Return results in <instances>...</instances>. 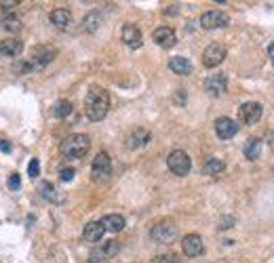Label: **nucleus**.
<instances>
[{
	"instance_id": "f257e3e1",
	"label": "nucleus",
	"mask_w": 274,
	"mask_h": 263,
	"mask_svg": "<svg viewBox=\"0 0 274 263\" xmlns=\"http://www.w3.org/2000/svg\"><path fill=\"white\" fill-rule=\"evenodd\" d=\"M110 110V93L104 86H91L87 97H84V114L91 122L104 120Z\"/></svg>"
},
{
	"instance_id": "f03ea898",
	"label": "nucleus",
	"mask_w": 274,
	"mask_h": 263,
	"mask_svg": "<svg viewBox=\"0 0 274 263\" xmlns=\"http://www.w3.org/2000/svg\"><path fill=\"white\" fill-rule=\"evenodd\" d=\"M89 150H91V139H89V135H84V133L70 135L59 146V152L66 158H70V160H78V158L87 156Z\"/></svg>"
},
{
	"instance_id": "7ed1b4c3",
	"label": "nucleus",
	"mask_w": 274,
	"mask_h": 263,
	"mask_svg": "<svg viewBox=\"0 0 274 263\" xmlns=\"http://www.w3.org/2000/svg\"><path fill=\"white\" fill-rule=\"evenodd\" d=\"M150 238H152L156 244H171V242H175V238H177V225L171 219L158 221L150 229Z\"/></svg>"
},
{
	"instance_id": "20e7f679",
	"label": "nucleus",
	"mask_w": 274,
	"mask_h": 263,
	"mask_svg": "<svg viewBox=\"0 0 274 263\" xmlns=\"http://www.w3.org/2000/svg\"><path fill=\"white\" fill-rule=\"evenodd\" d=\"M167 166H169V171L177 175V177H186L188 173H190L192 169V160H190V156H188L184 150H173V152L169 154L167 158Z\"/></svg>"
},
{
	"instance_id": "39448f33",
	"label": "nucleus",
	"mask_w": 274,
	"mask_h": 263,
	"mask_svg": "<svg viewBox=\"0 0 274 263\" xmlns=\"http://www.w3.org/2000/svg\"><path fill=\"white\" fill-rule=\"evenodd\" d=\"M110 175H112V160H110V156L106 152H99L95 156V160H93L91 177L97 183H106L110 179Z\"/></svg>"
},
{
	"instance_id": "423d86ee",
	"label": "nucleus",
	"mask_w": 274,
	"mask_h": 263,
	"mask_svg": "<svg viewBox=\"0 0 274 263\" xmlns=\"http://www.w3.org/2000/svg\"><path fill=\"white\" fill-rule=\"evenodd\" d=\"M55 57H57V51L51 49V46H38V49L32 51V57H30V68L32 72H40L46 63H51Z\"/></svg>"
},
{
	"instance_id": "0eeeda50",
	"label": "nucleus",
	"mask_w": 274,
	"mask_h": 263,
	"mask_svg": "<svg viewBox=\"0 0 274 263\" xmlns=\"http://www.w3.org/2000/svg\"><path fill=\"white\" fill-rule=\"evenodd\" d=\"M262 114H264V108H262V103H257V101H247V103H242L240 110H238L240 122H242V124H249V126L260 122Z\"/></svg>"
},
{
	"instance_id": "6e6552de",
	"label": "nucleus",
	"mask_w": 274,
	"mask_h": 263,
	"mask_svg": "<svg viewBox=\"0 0 274 263\" xmlns=\"http://www.w3.org/2000/svg\"><path fill=\"white\" fill-rule=\"evenodd\" d=\"M230 23L228 13L224 11H207L200 15V28L205 30H217V28H226Z\"/></svg>"
},
{
	"instance_id": "1a4fd4ad",
	"label": "nucleus",
	"mask_w": 274,
	"mask_h": 263,
	"mask_svg": "<svg viewBox=\"0 0 274 263\" xmlns=\"http://www.w3.org/2000/svg\"><path fill=\"white\" fill-rule=\"evenodd\" d=\"M224 59H226V46L217 44V42L209 44L205 53H202V66L205 68H217Z\"/></svg>"
},
{
	"instance_id": "9d476101",
	"label": "nucleus",
	"mask_w": 274,
	"mask_h": 263,
	"mask_svg": "<svg viewBox=\"0 0 274 263\" xmlns=\"http://www.w3.org/2000/svg\"><path fill=\"white\" fill-rule=\"evenodd\" d=\"M120 251V244L116 242V240H108L104 244H99L95 246V249L91 251V263H101V261H106L110 257H114L116 253Z\"/></svg>"
},
{
	"instance_id": "9b49d317",
	"label": "nucleus",
	"mask_w": 274,
	"mask_h": 263,
	"mask_svg": "<svg viewBox=\"0 0 274 263\" xmlns=\"http://www.w3.org/2000/svg\"><path fill=\"white\" fill-rule=\"evenodd\" d=\"M152 40L158 44V46H162V49H171V46L177 44L175 30H173V28H167V26L156 28V30L152 32Z\"/></svg>"
},
{
	"instance_id": "f8f14e48",
	"label": "nucleus",
	"mask_w": 274,
	"mask_h": 263,
	"mask_svg": "<svg viewBox=\"0 0 274 263\" xmlns=\"http://www.w3.org/2000/svg\"><path fill=\"white\" fill-rule=\"evenodd\" d=\"M182 251L186 257H198L205 251V244H202V238L198 234H188L182 240Z\"/></svg>"
},
{
	"instance_id": "ddd939ff",
	"label": "nucleus",
	"mask_w": 274,
	"mask_h": 263,
	"mask_svg": "<svg viewBox=\"0 0 274 263\" xmlns=\"http://www.w3.org/2000/svg\"><path fill=\"white\" fill-rule=\"evenodd\" d=\"M215 133H217V137H219V139L228 141V139H232L234 135L238 133V124L234 122L232 118L222 116V118H217V120H215Z\"/></svg>"
},
{
	"instance_id": "4468645a",
	"label": "nucleus",
	"mask_w": 274,
	"mask_h": 263,
	"mask_svg": "<svg viewBox=\"0 0 274 263\" xmlns=\"http://www.w3.org/2000/svg\"><path fill=\"white\" fill-rule=\"evenodd\" d=\"M122 42L129 46V49H139L144 44V38H142V32H139L137 26L133 23H127L122 26Z\"/></svg>"
},
{
	"instance_id": "2eb2a0df",
	"label": "nucleus",
	"mask_w": 274,
	"mask_h": 263,
	"mask_svg": "<svg viewBox=\"0 0 274 263\" xmlns=\"http://www.w3.org/2000/svg\"><path fill=\"white\" fill-rule=\"evenodd\" d=\"M226 89H228V78H226V74H213V76H209L205 82V91L209 95H213V97L222 95Z\"/></svg>"
},
{
	"instance_id": "dca6fc26",
	"label": "nucleus",
	"mask_w": 274,
	"mask_h": 263,
	"mask_svg": "<svg viewBox=\"0 0 274 263\" xmlns=\"http://www.w3.org/2000/svg\"><path fill=\"white\" fill-rule=\"evenodd\" d=\"M40 196L44 198V200L53 202V204H64V202H66V194L57 192V188H55L51 181H42V186H40Z\"/></svg>"
},
{
	"instance_id": "f3484780",
	"label": "nucleus",
	"mask_w": 274,
	"mask_h": 263,
	"mask_svg": "<svg viewBox=\"0 0 274 263\" xmlns=\"http://www.w3.org/2000/svg\"><path fill=\"white\" fill-rule=\"evenodd\" d=\"M104 234H106V229L101 225V221H91L82 229V238L87 242H99L101 238H104Z\"/></svg>"
},
{
	"instance_id": "a211bd4d",
	"label": "nucleus",
	"mask_w": 274,
	"mask_h": 263,
	"mask_svg": "<svg viewBox=\"0 0 274 263\" xmlns=\"http://www.w3.org/2000/svg\"><path fill=\"white\" fill-rule=\"evenodd\" d=\"M169 68L173 74L177 76H188V74H192V63L188 57H182V55H177V57H171L169 61Z\"/></svg>"
},
{
	"instance_id": "6ab92c4d",
	"label": "nucleus",
	"mask_w": 274,
	"mask_h": 263,
	"mask_svg": "<svg viewBox=\"0 0 274 263\" xmlns=\"http://www.w3.org/2000/svg\"><path fill=\"white\" fill-rule=\"evenodd\" d=\"M23 51V42L19 38H9V40H2L0 42V55L2 57H17Z\"/></svg>"
},
{
	"instance_id": "aec40b11",
	"label": "nucleus",
	"mask_w": 274,
	"mask_h": 263,
	"mask_svg": "<svg viewBox=\"0 0 274 263\" xmlns=\"http://www.w3.org/2000/svg\"><path fill=\"white\" fill-rule=\"evenodd\" d=\"M152 139V135H150V131H146V129H135L133 131L129 137H127V148H131V150H137V148H142V146H146L148 141Z\"/></svg>"
},
{
	"instance_id": "412c9836",
	"label": "nucleus",
	"mask_w": 274,
	"mask_h": 263,
	"mask_svg": "<svg viewBox=\"0 0 274 263\" xmlns=\"http://www.w3.org/2000/svg\"><path fill=\"white\" fill-rule=\"evenodd\" d=\"M51 23L59 30H68L70 23H72V13L68 9H55L51 11Z\"/></svg>"
},
{
	"instance_id": "4be33fe9",
	"label": "nucleus",
	"mask_w": 274,
	"mask_h": 263,
	"mask_svg": "<svg viewBox=\"0 0 274 263\" xmlns=\"http://www.w3.org/2000/svg\"><path fill=\"white\" fill-rule=\"evenodd\" d=\"M101 225H104L106 232H122L124 229V217L122 215H106L104 219H101Z\"/></svg>"
},
{
	"instance_id": "5701e85b",
	"label": "nucleus",
	"mask_w": 274,
	"mask_h": 263,
	"mask_svg": "<svg viewBox=\"0 0 274 263\" xmlns=\"http://www.w3.org/2000/svg\"><path fill=\"white\" fill-rule=\"evenodd\" d=\"M242 152H245L247 160H257V158H260V154H262V141L257 139V137L247 139L245 148H242Z\"/></svg>"
},
{
	"instance_id": "b1692460",
	"label": "nucleus",
	"mask_w": 274,
	"mask_h": 263,
	"mask_svg": "<svg viewBox=\"0 0 274 263\" xmlns=\"http://www.w3.org/2000/svg\"><path fill=\"white\" fill-rule=\"evenodd\" d=\"M99 26H101V13L99 11H91L87 17H84V21H82V30L89 32V34H93V32H95Z\"/></svg>"
},
{
	"instance_id": "393cba45",
	"label": "nucleus",
	"mask_w": 274,
	"mask_h": 263,
	"mask_svg": "<svg viewBox=\"0 0 274 263\" xmlns=\"http://www.w3.org/2000/svg\"><path fill=\"white\" fill-rule=\"evenodd\" d=\"M226 169L224 160H219V158H207L205 164H202V173L205 175H219Z\"/></svg>"
},
{
	"instance_id": "a878e982",
	"label": "nucleus",
	"mask_w": 274,
	"mask_h": 263,
	"mask_svg": "<svg viewBox=\"0 0 274 263\" xmlns=\"http://www.w3.org/2000/svg\"><path fill=\"white\" fill-rule=\"evenodd\" d=\"M70 114H72V103H70V101L61 99V101L55 103V108H53V116L55 118H66Z\"/></svg>"
},
{
	"instance_id": "bb28decb",
	"label": "nucleus",
	"mask_w": 274,
	"mask_h": 263,
	"mask_svg": "<svg viewBox=\"0 0 274 263\" xmlns=\"http://www.w3.org/2000/svg\"><path fill=\"white\" fill-rule=\"evenodd\" d=\"M2 26L6 32H13V34H17V32H21V19L19 17H15V15H9V17H4L2 21Z\"/></svg>"
},
{
	"instance_id": "cd10ccee",
	"label": "nucleus",
	"mask_w": 274,
	"mask_h": 263,
	"mask_svg": "<svg viewBox=\"0 0 274 263\" xmlns=\"http://www.w3.org/2000/svg\"><path fill=\"white\" fill-rule=\"evenodd\" d=\"M152 261L154 263H177L179 257H177V255H173V253H167V255H158V257H154Z\"/></svg>"
},
{
	"instance_id": "c85d7f7f",
	"label": "nucleus",
	"mask_w": 274,
	"mask_h": 263,
	"mask_svg": "<svg viewBox=\"0 0 274 263\" xmlns=\"http://www.w3.org/2000/svg\"><path fill=\"white\" fill-rule=\"evenodd\" d=\"M74 175H76V171L72 169V166H66V169L59 171V179H61V181H72Z\"/></svg>"
},
{
	"instance_id": "c756f323",
	"label": "nucleus",
	"mask_w": 274,
	"mask_h": 263,
	"mask_svg": "<svg viewBox=\"0 0 274 263\" xmlns=\"http://www.w3.org/2000/svg\"><path fill=\"white\" fill-rule=\"evenodd\" d=\"M38 166H40V164H38V160H36V158H32V160H30V166H28V175H30V177H38Z\"/></svg>"
},
{
	"instance_id": "7c9ffc66",
	"label": "nucleus",
	"mask_w": 274,
	"mask_h": 263,
	"mask_svg": "<svg viewBox=\"0 0 274 263\" xmlns=\"http://www.w3.org/2000/svg\"><path fill=\"white\" fill-rule=\"evenodd\" d=\"M19 186H21L19 175H17V173H13L11 177H9V188H11V189H19Z\"/></svg>"
},
{
	"instance_id": "2f4dec72",
	"label": "nucleus",
	"mask_w": 274,
	"mask_h": 263,
	"mask_svg": "<svg viewBox=\"0 0 274 263\" xmlns=\"http://www.w3.org/2000/svg\"><path fill=\"white\" fill-rule=\"evenodd\" d=\"M234 225V217H226L224 221H222V225H219V229H228V227H232Z\"/></svg>"
},
{
	"instance_id": "473e14b6",
	"label": "nucleus",
	"mask_w": 274,
	"mask_h": 263,
	"mask_svg": "<svg viewBox=\"0 0 274 263\" xmlns=\"http://www.w3.org/2000/svg\"><path fill=\"white\" fill-rule=\"evenodd\" d=\"M0 152L9 154V152H11V143H9V141H4V139H0Z\"/></svg>"
},
{
	"instance_id": "72a5a7b5",
	"label": "nucleus",
	"mask_w": 274,
	"mask_h": 263,
	"mask_svg": "<svg viewBox=\"0 0 274 263\" xmlns=\"http://www.w3.org/2000/svg\"><path fill=\"white\" fill-rule=\"evenodd\" d=\"M268 57H270V63L274 66V44H270V46H268Z\"/></svg>"
},
{
	"instance_id": "f704fd0d",
	"label": "nucleus",
	"mask_w": 274,
	"mask_h": 263,
	"mask_svg": "<svg viewBox=\"0 0 274 263\" xmlns=\"http://www.w3.org/2000/svg\"><path fill=\"white\" fill-rule=\"evenodd\" d=\"M15 4H17V2H0V6H2L4 11H9V9H13Z\"/></svg>"
},
{
	"instance_id": "c9c22d12",
	"label": "nucleus",
	"mask_w": 274,
	"mask_h": 263,
	"mask_svg": "<svg viewBox=\"0 0 274 263\" xmlns=\"http://www.w3.org/2000/svg\"><path fill=\"white\" fill-rule=\"evenodd\" d=\"M101 263H108V261H101Z\"/></svg>"
}]
</instances>
